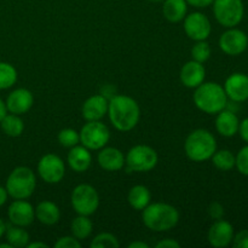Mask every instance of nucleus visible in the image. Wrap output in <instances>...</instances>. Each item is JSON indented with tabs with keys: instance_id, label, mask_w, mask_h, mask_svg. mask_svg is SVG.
<instances>
[{
	"instance_id": "obj_44",
	"label": "nucleus",
	"mask_w": 248,
	"mask_h": 248,
	"mask_svg": "<svg viewBox=\"0 0 248 248\" xmlns=\"http://www.w3.org/2000/svg\"><path fill=\"white\" fill-rule=\"evenodd\" d=\"M5 230H6V224H5L4 220L0 218V239H1L2 235L5 234Z\"/></svg>"
},
{
	"instance_id": "obj_5",
	"label": "nucleus",
	"mask_w": 248,
	"mask_h": 248,
	"mask_svg": "<svg viewBox=\"0 0 248 248\" xmlns=\"http://www.w3.org/2000/svg\"><path fill=\"white\" fill-rule=\"evenodd\" d=\"M36 186L35 173L29 167L18 166L10 173L6 181L7 194L15 200H26L31 198Z\"/></svg>"
},
{
	"instance_id": "obj_32",
	"label": "nucleus",
	"mask_w": 248,
	"mask_h": 248,
	"mask_svg": "<svg viewBox=\"0 0 248 248\" xmlns=\"http://www.w3.org/2000/svg\"><path fill=\"white\" fill-rule=\"evenodd\" d=\"M191 56H193V60L196 61V62L205 63L211 57L210 44L206 43L205 40L196 41V44L191 48Z\"/></svg>"
},
{
	"instance_id": "obj_1",
	"label": "nucleus",
	"mask_w": 248,
	"mask_h": 248,
	"mask_svg": "<svg viewBox=\"0 0 248 248\" xmlns=\"http://www.w3.org/2000/svg\"><path fill=\"white\" fill-rule=\"evenodd\" d=\"M109 120L111 125L121 132L133 130L140 123V109L137 102L132 97L125 94L114 96L108 102Z\"/></svg>"
},
{
	"instance_id": "obj_43",
	"label": "nucleus",
	"mask_w": 248,
	"mask_h": 248,
	"mask_svg": "<svg viewBox=\"0 0 248 248\" xmlns=\"http://www.w3.org/2000/svg\"><path fill=\"white\" fill-rule=\"evenodd\" d=\"M28 248H35V247H41V248H47L48 246L45 242H31V244L27 245Z\"/></svg>"
},
{
	"instance_id": "obj_6",
	"label": "nucleus",
	"mask_w": 248,
	"mask_h": 248,
	"mask_svg": "<svg viewBox=\"0 0 248 248\" xmlns=\"http://www.w3.org/2000/svg\"><path fill=\"white\" fill-rule=\"evenodd\" d=\"M159 161L157 153L149 145L138 144L128 150L125 157V164L128 171L149 172Z\"/></svg>"
},
{
	"instance_id": "obj_10",
	"label": "nucleus",
	"mask_w": 248,
	"mask_h": 248,
	"mask_svg": "<svg viewBox=\"0 0 248 248\" xmlns=\"http://www.w3.org/2000/svg\"><path fill=\"white\" fill-rule=\"evenodd\" d=\"M38 173L46 183H60L65 174L64 161L56 154L44 155L38 162Z\"/></svg>"
},
{
	"instance_id": "obj_30",
	"label": "nucleus",
	"mask_w": 248,
	"mask_h": 248,
	"mask_svg": "<svg viewBox=\"0 0 248 248\" xmlns=\"http://www.w3.org/2000/svg\"><path fill=\"white\" fill-rule=\"evenodd\" d=\"M58 142L64 148H73L80 143V135L74 128H63L57 136Z\"/></svg>"
},
{
	"instance_id": "obj_36",
	"label": "nucleus",
	"mask_w": 248,
	"mask_h": 248,
	"mask_svg": "<svg viewBox=\"0 0 248 248\" xmlns=\"http://www.w3.org/2000/svg\"><path fill=\"white\" fill-rule=\"evenodd\" d=\"M208 215L211 216V218L218 220L222 219L223 216H224V208L220 205L219 202H212L208 207Z\"/></svg>"
},
{
	"instance_id": "obj_41",
	"label": "nucleus",
	"mask_w": 248,
	"mask_h": 248,
	"mask_svg": "<svg viewBox=\"0 0 248 248\" xmlns=\"http://www.w3.org/2000/svg\"><path fill=\"white\" fill-rule=\"evenodd\" d=\"M128 248H149V245L143 241H133L128 245Z\"/></svg>"
},
{
	"instance_id": "obj_27",
	"label": "nucleus",
	"mask_w": 248,
	"mask_h": 248,
	"mask_svg": "<svg viewBox=\"0 0 248 248\" xmlns=\"http://www.w3.org/2000/svg\"><path fill=\"white\" fill-rule=\"evenodd\" d=\"M5 236H6L7 244L11 247L16 248H22L27 247V245L29 244V234L27 232V230L23 229V227H7L5 230Z\"/></svg>"
},
{
	"instance_id": "obj_2",
	"label": "nucleus",
	"mask_w": 248,
	"mask_h": 248,
	"mask_svg": "<svg viewBox=\"0 0 248 248\" xmlns=\"http://www.w3.org/2000/svg\"><path fill=\"white\" fill-rule=\"evenodd\" d=\"M142 219L145 227L153 232H169L178 224L179 212L176 207L169 203H149L143 210Z\"/></svg>"
},
{
	"instance_id": "obj_17",
	"label": "nucleus",
	"mask_w": 248,
	"mask_h": 248,
	"mask_svg": "<svg viewBox=\"0 0 248 248\" xmlns=\"http://www.w3.org/2000/svg\"><path fill=\"white\" fill-rule=\"evenodd\" d=\"M182 84L189 89H196L200 86L206 78V70L202 63L196 62V61H189L182 67L181 74Z\"/></svg>"
},
{
	"instance_id": "obj_21",
	"label": "nucleus",
	"mask_w": 248,
	"mask_h": 248,
	"mask_svg": "<svg viewBox=\"0 0 248 248\" xmlns=\"http://www.w3.org/2000/svg\"><path fill=\"white\" fill-rule=\"evenodd\" d=\"M240 121L236 114L232 110L223 109L222 111L217 114L216 119V128L217 132L223 137H232L239 131Z\"/></svg>"
},
{
	"instance_id": "obj_38",
	"label": "nucleus",
	"mask_w": 248,
	"mask_h": 248,
	"mask_svg": "<svg viewBox=\"0 0 248 248\" xmlns=\"http://www.w3.org/2000/svg\"><path fill=\"white\" fill-rule=\"evenodd\" d=\"M237 132L240 133V136H241L242 140H244L245 142L248 143V118L244 119V120L240 123L239 131H237Z\"/></svg>"
},
{
	"instance_id": "obj_25",
	"label": "nucleus",
	"mask_w": 248,
	"mask_h": 248,
	"mask_svg": "<svg viewBox=\"0 0 248 248\" xmlns=\"http://www.w3.org/2000/svg\"><path fill=\"white\" fill-rule=\"evenodd\" d=\"M0 126H1L2 132L9 137H18L23 133L24 131V123L19 115L16 114H6L0 121Z\"/></svg>"
},
{
	"instance_id": "obj_31",
	"label": "nucleus",
	"mask_w": 248,
	"mask_h": 248,
	"mask_svg": "<svg viewBox=\"0 0 248 248\" xmlns=\"http://www.w3.org/2000/svg\"><path fill=\"white\" fill-rule=\"evenodd\" d=\"M119 246L118 239L110 232H101L91 241L92 248H118Z\"/></svg>"
},
{
	"instance_id": "obj_13",
	"label": "nucleus",
	"mask_w": 248,
	"mask_h": 248,
	"mask_svg": "<svg viewBox=\"0 0 248 248\" xmlns=\"http://www.w3.org/2000/svg\"><path fill=\"white\" fill-rule=\"evenodd\" d=\"M10 222L17 227H28L35 219V208L26 200H15L7 210Z\"/></svg>"
},
{
	"instance_id": "obj_16",
	"label": "nucleus",
	"mask_w": 248,
	"mask_h": 248,
	"mask_svg": "<svg viewBox=\"0 0 248 248\" xmlns=\"http://www.w3.org/2000/svg\"><path fill=\"white\" fill-rule=\"evenodd\" d=\"M33 93L27 89L14 90L7 96L6 102H5L7 111H10L12 114H16V115L26 114L33 107Z\"/></svg>"
},
{
	"instance_id": "obj_14",
	"label": "nucleus",
	"mask_w": 248,
	"mask_h": 248,
	"mask_svg": "<svg viewBox=\"0 0 248 248\" xmlns=\"http://www.w3.org/2000/svg\"><path fill=\"white\" fill-rule=\"evenodd\" d=\"M224 91L232 102H245L248 99V75L234 73L225 80Z\"/></svg>"
},
{
	"instance_id": "obj_15",
	"label": "nucleus",
	"mask_w": 248,
	"mask_h": 248,
	"mask_svg": "<svg viewBox=\"0 0 248 248\" xmlns=\"http://www.w3.org/2000/svg\"><path fill=\"white\" fill-rule=\"evenodd\" d=\"M207 239L208 242L216 248L229 246L234 239V228L227 220H216L208 230Z\"/></svg>"
},
{
	"instance_id": "obj_18",
	"label": "nucleus",
	"mask_w": 248,
	"mask_h": 248,
	"mask_svg": "<svg viewBox=\"0 0 248 248\" xmlns=\"http://www.w3.org/2000/svg\"><path fill=\"white\" fill-rule=\"evenodd\" d=\"M108 99L102 94H94L82 104L81 114L86 121H98L108 113Z\"/></svg>"
},
{
	"instance_id": "obj_8",
	"label": "nucleus",
	"mask_w": 248,
	"mask_h": 248,
	"mask_svg": "<svg viewBox=\"0 0 248 248\" xmlns=\"http://www.w3.org/2000/svg\"><path fill=\"white\" fill-rule=\"evenodd\" d=\"M244 2L242 0H215L213 14L218 23L225 28L237 26L244 18Z\"/></svg>"
},
{
	"instance_id": "obj_40",
	"label": "nucleus",
	"mask_w": 248,
	"mask_h": 248,
	"mask_svg": "<svg viewBox=\"0 0 248 248\" xmlns=\"http://www.w3.org/2000/svg\"><path fill=\"white\" fill-rule=\"evenodd\" d=\"M7 196H9V194H7L6 188H2V186H0V207H1L5 202H6Z\"/></svg>"
},
{
	"instance_id": "obj_28",
	"label": "nucleus",
	"mask_w": 248,
	"mask_h": 248,
	"mask_svg": "<svg viewBox=\"0 0 248 248\" xmlns=\"http://www.w3.org/2000/svg\"><path fill=\"white\" fill-rule=\"evenodd\" d=\"M212 162L220 171H230L235 167V155L230 150H216L212 155Z\"/></svg>"
},
{
	"instance_id": "obj_33",
	"label": "nucleus",
	"mask_w": 248,
	"mask_h": 248,
	"mask_svg": "<svg viewBox=\"0 0 248 248\" xmlns=\"http://www.w3.org/2000/svg\"><path fill=\"white\" fill-rule=\"evenodd\" d=\"M235 166L244 176H248V145L242 148L235 156Z\"/></svg>"
},
{
	"instance_id": "obj_39",
	"label": "nucleus",
	"mask_w": 248,
	"mask_h": 248,
	"mask_svg": "<svg viewBox=\"0 0 248 248\" xmlns=\"http://www.w3.org/2000/svg\"><path fill=\"white\" fill-rule=\"evenodd\" d=\"M189 5L194 7H198V9H203V7L210 6L211 4H213L215 0H186Z\"/></svg>"
},
{
	"instance_id": "obj_29",
	"label": "nucleus",
	"mask_w": 248,
	"mask_h": 248,
	"mask_svg": "<svg viewBox=\"0 0 248 248\" xmlns=\"http://www.w3.org/2000/svg\"><path fill=\"white\" fill-rule=\"evenodd\" d=\"M17 81V70L12 64L0 62V90H6L14 86Z\"/></svg>"
},
{
	"instance_id": "obj_4",
	"label": "nucleus",
	"mask_w": 248,
	"mask_h": 248,
	"mask_svg": "<svg viewBox=\"0 0 248 248\" xmlns=\"http://www.w3.org/2000/svg\"><path fill=\"white\" fill-rule=\"evenodd\" d=\"M184 150L191 161H207L217 150V140L210 131L199 128L189 133L184 142Z\"/></svg>"
},
{
	"instance_id": "obj_23",
	"label": "nucleus",
	"mask_w": 248,
	"mask_h": 248,
	"mask_svg": "<svg viewBox=\"0 0 248 248\" xmlns=\"http://www.w3.org/2000/svg\"><path fill=\"white\" fill-rule=\"evenodd\" d=\"M188 11V2L186 0H164L162 14L165 18L172 23L184 19Z\"/></svg>"
},
{
	"instance_id": "obj_26",
	"label": "nucleus",
	"mask_w": 248,
	"mask_h": 248,
	"mask_svg": "<svg viewBox=\"0 0 248 248\" xmlns=\"http://www.w3.org/2000/svg\"><path fill=\"white\" fill-rule=\"evenodd\" d=\"M70 230L75 239L78 240H85L92 234L93 230V224H92L91 219L89 216H80L74 218L70 224Z\"/></svg>"
},
{
	"instance_id": "obj_12",
	"label": "nucleus",
	"mask_w": 248,
	"mask_h": 248,
	"mask_svg": "<svg viewBox=\"0 0 248 248\" xmlns=\"http://www.w3.org/2000/svg\"><path fill=\"white\" fill-rule=\"evenodd\" d=\"M219 47L229 56H239L248 47L246 33L236 28H229L220 35Z\"/></svg>"
},
{
	"instance_id": "obj_37",
	"label": "nucleus",
	"mask_w": 248,
	"mask_h": 248,
	"mask_svg": "<svg viewBox=\"0 0 248 248\" xmlns=\"http://www.w3.org/2000/svg\"><path fill=\"white\" fill-rule=\"evenodd\" d=\"M155 247L156 248H179L181 247V245H179V242H177L176 240L165 239L157 242Z\"/></svg>"
},
{
	"instance_id": "obj_22",
	"label": "nucleus",
	"mask_w": 248,
	"mask_h": 248,
	"mask_svg": "<svg viewBox=\"0 0 248 248\" xmlns=\"http://www.w3.org/2000/svg\"><path fill=\"white\" fill-rule=\"evenodd\" d=\"M35 218L44 225H55L61 218V211L52 201H41L35 208Z\"/></svg>"
},
{
	"instance_id": "obj_11",
	"label": "nucleus",
	"mask_w": 248,
	"mask_h": 248,
	"mask_svg": "<svg viewBox=\"0 0 248 248\" xmlns=\"http://www.w3.org/2000/svg\"><path fill=\"white\" fill-rule=\"evenodd\" d=\"M212 26L206 15L191 12L184 17V31L194 41L206 40L210 36Z\"/></svg>"
},
{
	"instance_id": "obj_19",
	"label": "nucleus",
	"mask_w": 248,
	"mask_h": 248,
	"mask_svg": "<svg viewBox=\"0 0 248 248\" xmlns=\"http://www.w3.org/2000/svg\"><path fill=\"white\" fill-rule=\"evenodd\" d=\"M97 161H98L99 166L106 171L116 172L120 171L125 165V156L118 148L104 147L98 153Z\"/></svg>"
},
{
	"instance_id": "obj_42",
	"label": "nucleus",
	"mask_w": 248,
	"mask_h": 248,
	"mask_svg": "<svg viewBox=\"0 0 248 248\" xmlns=\"http://www.w3.org/2000/svg\"><path fill=\"white\" fill-rule=\"evenodd\" d=\"M6 114H7L6 104H5V102H2V99L0 98V121L2 120V118H4Z\"/></svg>"
},
{
	"instance_id": "obj_9",
	"label": "nucleus",
	"mask_w": 248,
	"mask_h": 248,
	"mask_svg": "<svg viewBox=\"0 0 248 248\" xmlns=\"http://www.w3.org/2000/svg\"><path fill=\"white\" fill-rule=\"evenodd\" d=\"M80 143L89 150H101L110 140L109 128L98 121H87L79 132Z\"/></svg>"
},
{
	"instance_id": "obj_45",
	"label": "nucleus",
	"mask_w": 248,
	"mask_h": 248,
	"mask_svg": "<svg viewBox=\"0 0 248 248\" xmlns=\"http://www.w3.org/2000/svg\"><path fill=\"white\" fill-rule=\"evenodd\" d=\"M149 1H154V2H159V1H164V0H149Z\"/></svg>"
},
{
	"instance_id": "obj_35",
	"label": "nucleus",
	"mask_w": 248,
	"mask_h": 248,
	"mask_svg": "<svg viewBox=\"0 0 248 248\" xmlns=\"http://www.w3.org/2000/svg\"><path fill=\"white\" fill-rule=\"evenodd\" d=\"M232 244L236 248H248V230H241L232 239Z\"/></svg>"
},
{
	"instance_id": "obj_24",
	"label": "nucleus",
	"mask_w": 248,
	"mask_h": 248,
	"mask_svg": "<svg viewBox=\"0 0 248 248\" xmlns=\"http://www.w3.org/2000/svg\"><path fill=\"white\" fill-rule=\"evenodd\" d=\"M127 200L131 207L137 211H143L150 203L152 194L147 186H135L128 191Z\"/></svg>"
},
{
	"instance_id": "obj_7",
	"label": "nucleus",
	"mask_w": 248,
	"mask_h": 248,
	"mask_svg": "<svg viewBox=\"0 0 248 248\" xmlns=\"http://www.w3.org/2000/svg\"><path fill=\"white\" fill-rule=\"evenodd\" d=\"M72 207L80 216H91L99 206V195L90 184H79L75 186L70 196Z\"/></svg>"
},
{
	"instance_id": "obj_3",
	"label": "nucleus",
	"mask_w": 248,
	"mask_h": 248,
	"mask_svg": "<svg viewBox=\"0 0 248 248\" xmlns=\"http://www.w3.org/2000/svg\"><path fill=\"white\" fill-rule=\"evenodd\" d=\"M193 99L198 109L210 115L218 114L228 106L224 87L217 82H202L195 89Z\"/></svg>"
},
{
	"instance_id": "obj_34",
	"label": "nucleus",
	"mask_w": 248,
	"mask_h": 248,
	"mask_svg": "<svg viewBox=\"0 0 248 248\" xmlns=\"http://www.w3.org/2000/svg\"><path fill=\"white\" fill-rule=\"evenodd\" d=\"M55 247L57 248H80L81 244L80 240L75 239L74 236H64L61 237L58 241L55 242Z\"/></svg>"
},
{
	"instance_id": "obj_20",
	"label": "nucleus",
	"mask_w": 248,
	"mask_h": 248,
	"mask_svg": "<svg viewBox=\"0 0 248 248\" xmlns=\"http://www.w3.org/2000/svg\"><path fill=\"white\" fill-rule=\"evenodd\" d=\"M68 165L73 171L78 173L87 171L92 164V155L90 150L84 145H75L70 148L67 157Z\"/></svg>"
}]
</instances>
